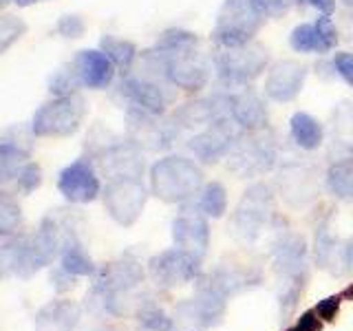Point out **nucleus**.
<instances>
[{"label": "nucleus", "mask_w": 353, "mask_h": 331, "mask_svg": "<svg viewBox=\"0 0 353 331\" xmlns=\"http://www.w3.org/2000/svg\"><path fill=\"white\" fill-rule=\"evenodd\" d=\"M239 135H241V128L236 121L232 117H221L188 141V148H190L194 152V157L201 159L203 163H214L219 159L228 157Z\"/></svg>", "instance_id": "15"}, {"label": "nucleus", "mask_w": 353, "mask_h": 331, "mask_svg": "<svg viewBox=\"0 0 353 331\" xmlns=\"http://www.w3.org/2000/svg\"><path fill=\"white\" fill-rule=\"evenodd\" d=\"M292 49L298 53H320V38L316 25H298L290 36Z\"/></svg>", "instance_id": "34"}, {"label": "nucleus", "mask_w": 353, "mask_h": 331, "mask_svg": "<svg viewBox=\"0 0 353 331\" xmlns=\"http://www.w3.org/2000/svg\"><path fill=\"white\" fill-rule=\"evenodd\" d=\"M128 139L141 150H165L172 146V141L179 135V126L172 121H165L161 115L150 113L137 106H128Z\"/></svg>", "instance_id": "12"}, {"label": "nucleus", "mask_w": 353, "mask_h": 331, "mask_svg": "<svg viewBox=\"0 0 353 331\" xmlns=\"http://www.w3.org/2000/svg\"><path fill=\"white\" fill-rule=\"evenodd\" d=\"M172 241L174 248H181L185 252L194 254L199 259H205L210 245V225L208 217L194 205H183L181 212L172 219Z\"/></svg>", "instance_id": "16"}, {"label": "nucleus", "mask_w": 353, "mask_h": 331, "mask_svg": "<svg viewBox=\"0 0 353 331\" xmlns=\"http://www.w3.org/2000/svg\"><path fill=\"white\" fill-rule=\"evenodd\" d=\"M58 261H60V268H64L69 274L77 276V279H82V276H93L97 272V265L86 254L82 239L69 243V245L62 250Z\"/></svg>", "instance_id": "30"}, {"label": "nucleus", "mask_w": 353, "mask_h": 331, "mask_svg": "<svg viewBox=\"0 0 353 331\" xmlns=\"http://www.w3.org/2000/svg\"><path fill=\"white\" fill-rule=\"evenodd\" d=\"M135 320L146 331H172V316L163 307H159L154 294H150L146 298V303L137 309Z\"/></svg>", "instance_id": "31"}, {"label": "nucleus", "mask_w": 353, "mask_h": 331, "mask_svg": "<svg viewBox=\"0 0 353 331\" xmlns=\"http://www.w3.org/2000/svg\"><path fill=\"white\" fill-rule=\"evenodd\" d=\"M58 33L64 38H80L84 33V20L80 16H64L58 22Z\"/></svg>", "instance_id": "41"}, {"label": "nucleus", "mask_w": 353, "mask_h": 331, "mask_svg": "<svg viewBox=\"0 0 353 331\" xmlns=\"http://www.w3.org/2000/svg\"><path fill=\"white\" fill-rule=\"evenodd\" d=\"M25 31H27V25L20 18L3 16V20H0V53L9 51L11 44L25 36Z\"/></svg>", "instance_id": "35"}, {"label": "nucleus", "mask_w": 353, "mask_h": 331, "mask_svg": "<svg viewBox=\"0 0 353 331\" xmlns=\"http://www.w3.org/2000/svg\"><path fill=\"white\" fill-rule=\"evenodd\" d=\"M73 71L77 75V80L82 82V86L88 88H106L115 77V64L113 60L102 49H84L75 55L73 60Z\"/></svg>", "instance_id": "23"}, {"label": "nucleus", "mask_w": 353, "mask_h": 331, "mask_svg": "<svg viewBox=\"0 0 353 331\" xmlns=\"http://www.w3.org/2000/svg\"><path fill=\"white\" fill-rule=\"evenodd\" d=\"M298 3L316 7L323 16H331L336 11V0H298Z\"/></svg>", "instance_id": "44"}, {"label": "nucleus", "mask_w": 353, "mask_h": 331, "mask_svg": "<svg viewBox=\"0 0 353 331\" xmlns=\"http://www.w3.org/2000/svg\"><path fill=\"white\" fill-rule=\"evenodd\" d=\"M42 183V168L36 163V161H27L25 168H22L16 177V190L20 194H31L33 190H38Z\"/></svg>", "instance_id": "36"}, {"label": "nucleus", "mask_w": 353, "mask_h": 331, "mask_svg": "<svg viewBox=\"0 0 353 331\" xmlns=\"http://www.w3.org/2000/svg\"><path fill=\"white\" fill-rule=\"evenodd\" d=\"M14 3H16L18 7H29V5H33V3H42V0H14Z\"/></svg>", "instance_id": "45"}, {"label": "nucleus", "mask_w": 353, "mask_h": 331, "mask_svg": "<svg viewBox=\"0 0 353 331\" xmlns=\"http://www.w3.org/2000/svg\"><path fill=\"white\" fill-rule=\"evenodd\" d=\"M342 243L338 237L331 234L329 221H320L316 225V237H314V261L320 270L329 272L331 276H340V254H342Z\"/></svg>", "instance_id": "26"}, {"label": "nucleus", "mask_w": 353, "mask_h": 331, "mask_svg": "<svg viewBox=\"0 0 353 331\" xmlns=\"http://www.w3.org/2000/svg\"><path fill=\"white\" fill-rule=\"evenodd\" d=\"M221 117H232L230 113V95H212L205 99H194L181 108H176L172 121L179 128H199L210 126Z\"/></svg>", "instance_id": "22"}, {"label": "nucleus", "mask_w": 353, "mask_h": 331, "mask_svg": "<svg viewBox=\"0 0 353 331\" xmlns=\"http://www.w3.org/2000/svg\"><path fill=\"white\" fill-rule=\"evenodd\" d=\"M230 113L232 119L236 121L241 130H263L268 128V106L261 99L259 93H254L252 88L230 95Z\"/></svg>", "instance_id": "25"}, {"label": "nucleus", "mask_w": 353, "mask_h": 331, "mask_svg": "<svg viewBox=\"0 0 353 331\" xmlns=\"http://www.w3.org/2000/svg\"><path fill=\"white\" fill-rule=\"evenodd\" d=\"M270 53L259 42H250L245 47L219 49L214 53V66L221 82L230 86H245L268 69Z\"/></svg>", "instance_id": "9"}, {"label": "nucleus", "mask_w": 353, "mask_h": 331, "mask_svg": "<svg viewBox=\"0 0 353 331\" xmlns=\"http://www.w3.org/2000/svg\"><path fill=\"white\" fill-rule=\"evenodd\" d=\"M203 172L192 161L172 154L163 157L150 168V190L165 203H185L201 192Z\"/></svg>", "instance_id": "3"}, {"label": "nucleus", "mask_w": 353, "mask_h": 331, "mask_svg": "<svg viewBox=\"0 0 353 331\" xmlns=\"http://www.w3.org/2000/svg\"><path fill=\"white\" fill-rule=\"evenodd\" d=\"M276 183L281 188V194L285 197V201L294 205V208H301L312 203L314 199L320 192V185L316 179V170L312 166L307 163H285L279 177H276Z\"/></svg>", "instance_id": "19"}, {"label": "nucleus", "mask_w": 353, "mask_h": 331, "mask_svg": "<svg viewBox=\"0 0 353 331\" xmlns=\"http://www.w3.org/2000/svg\"><path fill=\"white\" fill-rule=\"evenodd\" d=\"M84 113V99L77 93L55 95L36 110L31 121V132L36 137H71L80 128Z\"/></svg>", "instance_id": "7"}, {"label": "nucleus", "mask_w": 353, "mask_h": 331, "mask_svg": "<svg viewBox=\"0 0 353 331\" xmlns=\"http://www.w3.org/2000/svg\"><path fill=\"white\" fill-rule=\"evenodd\" d=\"M325 185L331 197L347 203L353 201V154L336 159L329 166L325 174Z\"/></svg>", "instance_id": "27"}, {"label": "nucleus", "mask_w": 353, "mask_h": 331, "mask_svg": "<svg viewBox=\"0 0 353 331\" xmlns=\"http://www.w3.org/2000/svg\"><path fill=\"white\" fill-rule=\"evenodd\" d=\"M290 132L294 143L303 150H316L325 139L323 124L309 113H294L290 121Z\"/></svg>", "instance_id": "28"}, {"label": "nucleus", "mask_w": 353, "mask_h": 331, "mask_svg": "<svg viewBox=\"0 0 353 331\" xmlns=\"http://www.w3.org/2000/svg\"><path fill=\"white\" fill-rule=\"evenodd\" d=\"M148 201V188L137 177L110 179L104 190V205L110 219L119 225H132L141 217Z\"/></svg>", "instance_id": "11"}, {"label": "nucleus", "mask_w": 353, "mask_h": 331, "mask_svg": "<svg viewBox=\"0 0 353 331\" xmlns=\"http://www.w3.org/2000/svg\"><path fill=\"white\" fill-rule=\"evenodd\" d=\"M165 71V77L174 88L196 93L210 80V60L199 49V38L185 29L163 31L152 47Z\"/></svg>", "instance_id": "1"}, {"label": "nucleus", "mask_w": 353, "mask_h": 331, "mask_svg": "<svg viewBox=\"0 0 353 331\" xmlns=\"http://www.w3.org/2000/svg\"><path fill=\"white\" fill-rule=\"evenodd\" d=\"M334 69L338 71V75L345 80L351 88H353V53H336L334 55Z\"/></svg>", "instance_id": "42"}, {"label": "nucleus", "mask_w": 353, "mask_h": 331, "mask_svg": "<svg viewBox=\"0 0 353 331\" xmlns=\"http://www.w3.org/2000/svg\"><path fill=\"white\" fill-rule=\"evenodd\" d=\"M276 166V139L270 130L241 132L228 154V170L239 177H261Z\"/></svg>", "instance_id": "5"}, {"label": "nucleus", "mask_w": 353, "mask_h": 331, "mask_svg": "<svg viewBox=\"0 0 353 331\" xmlns=\"http://www.w3.org/2000/svg\"><path fill=\"white\" fill-rule=\"evenodd\" d=\"M22 210L18 205V201L11 192H3L0 194V234L3 237H11V234H20L22 232Z\"/></svg>", "instance_id": "33"}, {"label": "nucleus", "mask_w": 353, "mask_h": 331, "mask_svg": "<svg viewBox=\"0 0 353 331\" xmlns=\"http://www.w3.org/2000/svg\"><path fill=\"white\" fill-rule=\"evenodd\" d=\"M172 84L161 82V80H152V77H143L128 73L124 80H121L119 91L128 99L130 106H137L143 110H150V113L163 115L165 106L172 102Z\"/></svg>", "instance_id": "17"}, {"label": "nucleus", "mask_w": 353, "mask_h": 331, "mask_svg": "<svg viewBox=\"0 0 353 331\" xmlns=\"http://www.w3.org/2000/svg\"><path fill=\"white\" fill-rule=\"evenodd\" d=\"M265 16L254 7L252 0H225L219 9L212 40L219 49L245 47L254 42V36L263 27Z\"/></svg>", "instance_id": "4"}, {"label": "nucleus", "mask_w": 353, "mask_h": 331, "mask_svg": "<svg viewBox=\"0 0 353 331\" xmlns=\"http://www.w3.org/2000/svg\"><path fill=\"white\" fill-rule=\"evenodd\" d=\"M99 47L102 51L108 55L110 60H113L115 69L121 73V75H128L132 71V66H135L139 53H137V47L132 44L130 40H121V38H113V36H104L99 40Z\"/></svg>", "instance_id": "29"}, {"label": "nucleus", "mask_w": 353, "mask_h": 331, "mask_svg": "<svg viewBox=\"0 0 353 331\" xmlns=\"http://www.w3.org/2000/svg\"><path fill=\"white\" fill-rule=\"evenodd\" d=\"M307 66L296 60H283L272 66L265 80V95L274 102H292L303 91Z\"/></svg>", "instance_id": "20"}, {"label": "nucleus", "mask_w": 353, "mask_h": 331, "mask_svg": "<svg viewBox=\"0 0 353 331\" xmlns=\"http://www.w3.org/2000/svg\"><path fill=\"white\" fill-rule=\"evenodd\" d=\"M265 18H281L292 9L294 0H252Z\"/></svg>", "instance_id": "38"}, {"label": "nucleus", "mask_w": 353, "mask_h": 331, "mask_svg": "<svg viewBox=\"0 0 353 331\" xmlns=\"http://www.w3.org/2000/svg\"><path fill=\"white\" fill-rule=\"evenodd\" d=\"M272 261L279 276L281 320H290L309 281V248L298 232H281L272 245Z\"/></svg>", "instance_id": "2"}, {"label": "nucleus", "mask_w": 353, "mask_h": 331, "mask_svg": "<svg viewBox=\"0 0 353 331\" xmlns=\"http://www.w3.org/2000/svg\"><path fill=\"white\" fill-rule=\"evenodd\" d=\"M58 190L69 203L82 205L95 201L102 194V183L93 159L82 157L66 166L58 177Z\"/></svg>", "instance_id": "14"}, {"label": "nucleus", "mask_w": 353, "mask_h": 331, "mask_svg": "<svg viewBox=\"0 0 353 331\" xmlns=\"http://www.w3.org/2000/svg\"><path fill=\"white\" fill-rule=\"evenodd\" d=\"M323 323H325V320L318 316L316 309H309V312L298 316L296 325L290 331H320V329H323Z\"/></svg>", "instance_id": "43"}, {"label": "nucleus", "mask_w": 353, "mask_h": 331, "mask_svg": "<svg viewBox=\"0 0 353 331\" xmlns=\"http://www.w3.org/2000/svg\"><path fill=\"white\" fill-rule=\"evenodd\" d=\"M228 301L208 287L196 285L192 298H183L174 305L172 331H210L223 323Z\"/></svg>", "instance_id": "8"}, {"label": "nucleus", "mask_w": 353, "mask_h": 331, "mask_svg": "<svg viewBox=\"0 0 353 331\" xmlns=\"http://www.w3.org/2000/svg\"><path fill=\"white\" fill-rule=\"evenodd\" d=\"M49 281H51V287L58 294H66V292H71L73 287H75V281H77V276L69 274L64 268H53L51 274H49Z\"/></svg>", "instance_id": "39"}, {"label": "nucleus", "mask_w": 353, "mask_h": 331, "mask_svg": "<svg viewBox=\"0 0 353 331\" xmlns=\"http://www.w3.org/2000/svg\"><path fill=\"white\" fill-rule=\"evenodd\" d=\"M274 217H276L274 190L268 183H252L243 192L241 201L234 210V217H232V223H234V232L241 241L252 243L272 225Z\"/></svg>", "instance_id": "6"}, {"label": "nucleus", "mask_w": 353, "mask_h": 331, "mask_svg": "<svg viewBox=\"0 0 353 331\" xmlns=\"http://www.w3.org/2000/svg\"><path fill=\"white\" fill-rule=\"evenodd\" d=\"M88 159H93L97 168L108 177V181L121 179V177H137V179H141L143 174L141 148H137L130 139L99 143Z\"/></svg>", "instance_id": "13"}, {"label": "nucleus", "mask_w": 353, "mask_h": 331, "mask_svg": "<svg viewBox=\"0 0 353 331\" xmlns=\"http://www.w3.org/2000/svg\"><path fill=\"white\" fill-rule=\"evenodd\" d=\"M196 208L201 210L208 219H221V217H223L225 210H228V192H225L223 183H219V181L205 183L201 188V192H199Z\"/></svg>", "instance_id": "32"}, {"label": "nucleus", "mask_w": 353, "mask_h": 331, "mask_svg": "<svg viewBox=\"0 0 353 331\" xmlns=\"http://www.w3.org/2000/svg\"><path fill=\"white\" fill-rule=\"evenodd\" d=\"M342 301H345V298H342V294H334V296L323 298V301H320L314 309L318 312V316L325 320V323H331V320H336Z\"/></svg>", "instance_id": "40"}, {"label": "nucleus", "mask_w": 353, "mask_h": 331, "mask_svg": "<svg viewBox=\"0 0 353 331\" xmlns=\"http://www.w3.org/2000/svg\"><path fill=\"white\" fill-rule=\"evenodd\" d=\"M261 281H263V276L256 270H250V268L245 270V268H239V265L221 263L212 272L203 274L201 279L196 281V285L208 287V290H212L214 294L223 296L225 301H230V298L259 287Z\"/></svg>", "instance_id": "18"}, {"label": "nucleus", "mask_w": 353, "mask_h": 331, "mask_svg": "<svg viewBox=\"0 0 353 331\" xmlns=\"http://www.w3.org/2000/svg\"><path fill=\"white\" fill-rule=\"evenodd\" d=\"M0 270H3L5 279L14 276V279L20 281H27L38 274L29 248V234L20 232V234L3 237V243H0Z\"/></svg>", "instance_id": "21"}, {"label": "nucleus", "mask_w": 353, "mask_h": 331, "mask_svg": "<svg viewBox=\"0 0 353 331\" xmlns=\"http://www.w3.org/2000/svg\"><path fill=\"white\" fill-rule=\"evenodd\" d=\"M82 305L55 298L42 305L33 316V331H75L82 318Z\"/></svg>", "instance_id": "24"}, {"label": "nucleus", "mask_w": 353, "mask_h": 331, "mask_svg": "<svg viewBox=\"0 0 353 331\" xmlns=\"http://www.w3.org/2000/svg\"><path fill=\"white\" fill-rule=\"evenodd\" d=\"M345 3H347L349 7H353V0H345Z\"/></svg>", "instance_id": "46"}, {"label": "nucleus", "mask_w": 353, "mask_h": 331, "mask_svg": "<svg viewBox=\"0 0 353 331\" xmlns=\"http://www.w3.org/2000/svg\"><path fill=\"white\" fill-rule=\"evenodd\" d=\"M201 259L181 248L163 250L148 261V276L159 290H176L188 283H196L203 276Z\"/></svg>", "instance_id": "10"}, {"label": "nucleus", "mask_w": 353, "mask_h": 331, "mask_svg": "<svg viewBox=\"0 0 353 331\" xmlns=\"http://www.w3.org/2000/svg\"><path fill=\"white\" fill-rule=\"evenodd\" d=\"M314 25L318 31V38H320V53H329L331 49H336L338 31H336L334 22H331V16H320Z\"/></svg>", "instance_id": "37"}]
</instances>
